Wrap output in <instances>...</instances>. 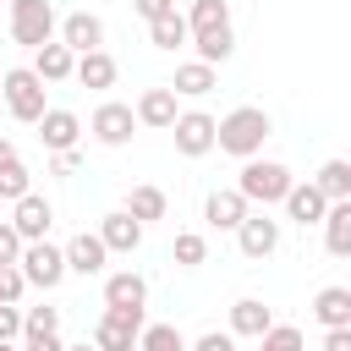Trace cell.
Segmentation results:
<instances>
[{
  "label": "cell",
  "mask_w": 351,
  "mask_h": 351,
  "mask_svg": "<svg viewBox=\"0 0 351 351\" xmlns=\"http://www.w3.org/2000/svg\"><path fill=\"white\" fill-rule=\"evenodd\" d=\"M186 27H192V49H197L203 66L230 60V49H236V27H230V5H225V0H197L192 16H186Z\"/></svg>",
  "instance_id": "obj_1"
},
{
  "label": "cell",
  "mask_w": 351,
  "mask_h": 351,
  "mask_svg": "<svg viewBox=\"0 0 351 351\" xmlns=\"http://www.w3.org/2000/svg\"><path fill=\"white\" fill-rule=\"evenodd\" d=\"M274 126H269V115L258 110V104H241V110H230L225 121H219V132H214V148L219 154H236V159H258V148H263V137H269Z\"/></svg>",
  "instance_id": "obj_2"
},
{
  "label": "cell",
  "mask_w": 351,
  "mask_h": 351,
  "mask_svg": "<svg viewBox=\"0 0 351 351\" xmlns=\"http://www.w3.org/2000/svg\"><path fill=\"white\" fill-rule=\"evenodd\" d=\"M0 99H5V110H11V121H22V126H38L44 121V82H38V71L33 66H11L5 77H0Z\"/></svg>",
  "instance_id": "obj_3"
},
{
  "label": "cell",
  "mask_w": 351,
  "mask_h": 351,
  "mask_svg": "<svg viewBox=\"0 0 351 351\" xmlns=\"http://www.w3.org/2000/svg\"><path fill=\"white\" fill-rule=\"evenodd\" d=\"M296 181H291V170L280 165V159H241V176H236V192L247 197V203H285V192H291Z\"/></svg>",
  "instance_id": "obj_4"
},
{
  "label": "cell",
  "mask_w": 351,
  "mask_h": 351,
  "mask_svg": "<svg viewBox=\"0 0 351 351\" xmlns=\"http://www.w3.org/2000/svg\"><path fill=\"white\" fill-rule=\"evenodd\" d=\"M5 27H11V38L22 44V49H44V44H55V5L49 0H11V11H5Z\"/></svg>",
  "instance_id": "obj_5"
},
{
  "label": "cell",
  "mask_w": 351,
  "mask_h": 351,
  "mask_svg": "<svg viewBox=\"0 0 351 351\" xmlns=\"http://www.w3.org/2000/svg\"><path fill=\"white\" fill-rule=\"evenodd\" d=\"M143 307H104L99 313V324H93V346L99 351H137V335H143Z\"/></svg>",
  "instance_id": "obj_6"
},
{
  "label": "cell",
  "mask_w": 351,
  "mask_h": 351,
  "mask_svg": "<svg viewBox=\"0 0 351 351\" xmlns=\"http://www.w3.org/2000/svg\"><path fill=\"white\" fill-rule=\"evenodd\" d=\"M16 269H22V280H27V285H38V291H55V285L66 280V247L27 241V247H22V258H16Z\"/></svg>",
  "instance_id": "obj_7"
},
{
  "label": "cell",
  "mask_w": 351,
  "mask_h": 351,
  "mask_svg": "<svg viewBox=\"0 0 351 351\" xmlns=\"http://www.w3.org/2000/svg\"><path fill=\"white\" fill-rule=\"evenodd\" d=\"M214 132H219V121H214L208 110H181V115H176V126H170L176 154H186V159H203V154L214 148Z\"/></svg>",
  "instance_id": "obj_8"
},
{
  "label": "cell",
  "mask_w": 351,
  "mask_h": 351,
  "mask_svg": "<svg viewBox=\"0 0 351 351\" xmlns=\"http://www.w3.org/2000/svg\"><path fill=\"white\" fill-rule=\"evenodd\" d=\"M88 132L104 143V148H121V143H132V132H137V110L132 104H99L93 110V121H88Z\"/></svg>",
  "instance_id": "obj_9"
},
{
  "label": "cell",
  "mask_w": 351,
  "mask_h": 351,
  "mask_svg": "<svg viewBox=\"0 0 351 351\" xmlns=\"http://www.w3.org/2000/svg\"><path fill=\"white\" fill-rule=\"evenodd\" d=\"M11 225H16V236H22V241H44V236H49V225H55L49 197H38V192L16 197V203H11Z\"/></svg>",
  "instance_id": "obj_10"
},
{
  "label": "cell",
  "mask_w": 351,
  "mask_h": 351,
  "mask_svg": "<svg viewBox=\"0 0 351 351\" xmlns=\"http://www.w3.org/2000/svg\"><path fill=\"white\" fill-rule=\"evenodd\" d=\"M236 247H241V258H269V252L280 247V219H269V214H247L241 230H236Z\"/></svg>",
  "instance_id": "obj_11"
},
{
  "label": "cell",
  "mask_w": 351,
  "mask_h": 351,
  "mask_svg": "<svg viewBox=\"0 0 351 351\" xmlns=\"http://www.w3.org/2000/svg\"><path fill=\"white\" fill-rule=\"evenodd\" d=\"M60 44H66L71 55H88V49H104V22H99L93 11H71V16L60 22Z\"/></svg>",
  "instance_id": "obj_12"
},
{
  "label": "cell",
  "mask_w": 351,
  "mask_h": 351,
  "mask_svg": "<svg viewBox=\"0 0 351 351\" xmlns=\"http://www.w3.org/2000/svg\"><path fill=\"white\" fill-rule=\"evenodd\" d=\"M324 214H329V197H324L313 181H296V186L285 192V219H296L302 230H307V225H324Z\"/></svg>",
  "instance_id": "obj_13"
},
{
  "label": "cell",
  "mask_w": 351,
  "mask_h": 351,
  "mask_svg": "<svg viewBox=\"0 0 351 351\" xmlns=\"http://www.w3.org/2000/svg\"><path fill=\"white\" fill-rule=\"evenodd\" d=\"M252 214V203L236 192V186H225V192H208V203H203V219L214 225V230H241V219Z\"/></svg>",
  "instance_id": "obj_14"
},
{
  "label": "cell",
  "mask_w": 351,
  "mask_h": 351,
  "mask_svg": "<svg viewBox=\"0 0 351 351\" xmlns=\"http://www.w3.org/2000/svg\"><path fill=\"white\" fill-rule=\"evenodd\" d=\"M104 258H110V247L99 241V230H93V236L82 230V236L66 241V274H82V280H88V274H104Z\"/></svg>",
  "instance_id": "obj_15"
},
{
  "label": "cell",
  "mask_w": 351,
  "mask_h": 351,
  "mask_svg": "<svg viewBox=\"0 0 351 351\" xmlns=\"http://www.w3.org/2000/svg\"><path fill=\"white\" fill-rule=\"evenodd\" d=\"M176 93H170V82L165 88H148L143 99H137V126H154V132H170L176 126Z\"/></svg>",
  "instance_id": "obj_16"
},
{
  "label": "cell",
  "mask_w": 351,
  "mask_h": 351,
  "mask_svg": "<svg viewBox=\"0 0 351 351\" xmlns=\"http://www.w3.org/2000/svg\"><path fill=\"white\" fill-rule=\"evenodd\" d=\"M38 137H44V148H49V154H66V148H77V137H82V121H77L71 110H44V121H38Z\"/></svg>",
  "instance_id": "obj_17"
},
{
  "label": "cell",
  "mask_w": 351,
  "mask_h": 351,
  "mask_svg": "<svg viewBox=\"0 0 351 351\" xmlns=\"http://www.w3.org/2000/svg\"><path fill=\"white\" fill-rule=\"evenodd\" d=\"M99 241H104L110 252H137V247H143V225H137L126 208H115V214L99 219Z\"/></svg>",
  "instance_id": "obj_18"
},
{
  "label": "cell",
  "mask_w": 351,
  "mask_h": 351,
  "mask_svg": "<svg viewBox=\"0 0 351 351\" xmlns=\"http://www.w3.org/2000/svg\"><path fill=\"white\" fill-rule=\"evenodd\" d=\"M313 318L324 329H351V285H324L313 296Z\"/></svg>",
  "instance_id": "obj_19"
},
{
  "label": "cell",
  "mask_w": 351,
  "mask_h": 351,
  "mask_svg": "<svg viewBox=\"0 0 351 351\" xmlns=\"http://www.w3.org/2000/svg\"><path fill=\"white\" fill-rule=\"evenodd\" d=\"M274 329V313L258 302V296H241L236 307H230V335H247V340H263Z\"/></svg>",
  "instance_id": "obj_20"
},
{
  "label": "cell",
  "mask_w": 351,
  "mask_h": 351,
  "mask_svg": "<svg viewBox=\"0 0 351 351\" xmlns=\"http://www.w3.org/2000/svg\"><path fill=\"white\" fill-rule=\"evenodd\" d=\"M33 71H38V82H66V77H77V55L55 38L44 49H33Z\"/></svg>",
  "instance_id": "obj_21"
},
{
  "label": "cell",
  "mask_w": 351,
  "mask_h": 351,
  "mask_svg": "<svg viewBox=\"0 0 351 351\" xmlns=\"http://www.w3.org/2000/svg\"><path fill=\"white\" fill-rule=\"evenodd\" d=\"M148 302V280L143 274H132V269H121V274H110L104 280V307H143Z\"/></svg>",
  "instance_id": "obj_22"
},
{
  "label": "cell",
  "mask_w": 351,
  "mask_h": 351,
  "mask_svg": "<svg viewBox=\"0 0 351 351\" xmlns=\"http://www.w3.org/2000/svg\"><path fill=\"white\" fill-rule=\"evenodd\" d=\"M115 55L110 49H88V55H77V82L82 88H115Z\"/></svg>",
  "instance_id": "obj_23"
},
{
  "label": "cell",
  "mask_w": 351,
  "mask_h": 351,
  "mask_svg": "<svg viewBox=\"0 0 351 351\" xmlns=\"http://www.w3.org/2000/svg\"><path fill=\"white\" fill-rule=\"evenodd\" d=\"M324 247L335 258H351V197L329 203V214H324Z\"/></svg>",
  "instance_id": "obj_24"
},
{
  "label": "cell",
  "mask_w": 351,
  "mask_h": 351,
  "mask_svg": "<svg viewBox=\"0 0 351 351\" xmlns=\"http://www.w3.org/2000/svg\"><path fill=\"white\" fill-rule=\"evenodd\" d=\"M170 93L181 99H203V93H214V66H203V60H186V66H176V77H170Z\"/></svg>",
  "instance_id": "obj_25"
},
{
  "label": "cell",
  "mask_w": 351,
  "mask_h": 351,
  "mask_svg": "<svg viewBox=\"0 0 351 351\" xmlns=\"http://www.w3.org/2000/svg\"><path fill=\"white\" fill-rule=\"evenodd\" d=\"M313 186H318L329 203H346V197H351V159H324L318 176H313Z\"/></svg>",
  "instance_id": "obj_26"
},
{
  "label": "cell",
  "mask_w": 351,
  "mask_h": 351,
  "mask_svg": "<svg viewBox=\"0 0 351 351\" xmlns=\"http://www.w3.org/2000/svg\"><path fill=\"white\" fill-rule=\"evenodd\" d=\"M165 208H170V197H165L159 186H132V192H126V214H132L137 225H154V219H165Z\"/></svg>",
  "instance_id": "obj_27"
},
{
  "label": "cell",
  "mask_w": 351,
  "mask_h": 351,
  "mask_svg": "<svg viewBox=\"0 0 351 351\" xmlns=\"http://www.w3.org/2000/svg\"><path fill=\"white\" fill-rule=\"evenodd\" d=\"M148 44H154V49H181V44H192V27H186V16H181V11H170V16L148 22Z\"/></svg>",
  "instance_id": "obj_28"
},
{
  "label": "cell",
  "mask_w": 351,
  "mask_h": 351,
  "mask_svg": "<svg viewBox=\"0 0 351 351\" xmlns=\"http://www.w3.org/2000/svg\"><path fill=\"white\" fill-rule=\"evenodd\" d=\"M137 351H192V346H186V335H181L176 324H143Z\"/></svg>",
  "instance_id": "obj_29"
},
{
  "label": "cell",
  "mask_w": 351,
  "mask_h": 351,
  "mask_svg": "<svg viewBox=\"0 0 351 351\" xmlns=\"http://www.w3.org/2000/svg\"><path fill=\"white\" fill-rule=\"evenodd\" d=\"M170 258H176L181 269H197V263L208 258V241H203L197 230H181V236H176V247H170Z\"/></svg>",
  "instance_id": "obj_30"
},
{
  "label": "cell",
  "mask_w": 351,
  "mask_h": 351,
  "mask_svg": "<svg viewBox=\"0 0 351 351\" xmlns=\"http://www.w3.org/2000/svg\"><path fill=\"white\" fill-rule=\"evenodd\" d=\"M27 192H33L27 165H22V159H16V165H5V170H0V197H5V203H16V197H27Z\"/></svg>",
  "instance_id": "obj_31"
},
{
  "label": "cell",
  "mask_w": 351,
  "mask_h": 351,
  "mask_svg": "<svg viewBox=\"0 0 351 351\" xmlns=\"http://www.w3.org/2000/svg\"><path fill=\"white\" fill-rule=\"evenodd\" d=\"M60 329V307H27L22 313V335L33 340V335H55Z\"/></svg>",
  "instance_id": "obj_32"
},
{
  "label": "cell",
  "mask_w": 351,
  "mask_h": 351,
  "mask_svg": "<svg viewBox=\"0 0 351 351\" xmlns=\"http://www.w3.org/2000/svg\"><path fill=\"white\" fill-rule=\"evenodd\" d=\"M258 351H302V329H296V324H274V329L258 340Z\"/></svg>",
  "instance_id": "obj_33"
},
{
  "label": "cell",
  "mask_w": 351,
  "mask_h": 351,
  "mask_svg": "<svg viewBox=\"0 0 351 351\" xmlns=\"http://www.w3.org/2000/svg\"><path fill=\"white\" fill-rule=\"evenodd\" d=\"M22 291H27L22 269H16V263H0V302H5V307H16V302H22Z\"/></svg>",
  "instance_id": "obj_34"
},
{
  "label": "cell",
  "mask_w": 351,
  "mask_h": 351,
  "mask_svg": "<svg viewBox=\"0 0 351 351\" xmlns=\"http://www.w3.org/2000/svg\"><path fill=\"white\" fill-rule=\"evenodd\" d=\"M22 247H27V241L16 236V225H11V219H0V263H16V258H22Z\"/></svg>",
  "instance_id": "obj_35"
},
{
  "label": "cell",
  "mask_w": 351,
  "mask_h": 351,
  "mask_svg": "<svg viewBox=\"0 0 351 351\" xmlns=\"http://www.w3.org/2000/svg\"><path fill=\"white\" fill-rule=\"evenodd\" d=\"M16 335H22V307H5L0 302V346H11Z\"/></svg>",
  "instance_id": "obj_36"
},
{
  "label": "cell",
  "mask_w": 351,
  "mask_h": 351,
  "mask_svg": "<svg viewBox=\"0 0 351 351\" xmlns=\"http://www.w3.org/2000/svg\"><path fill=\"white\" fill-rule=\"evenodd\" d=\"M132 5H137V16H143V22H159V16H170V11H176V0H132Z\"/></svg>",
  "instance_id": "obj_37"
},
{
  "label": "cell",
  "mask_w": 351,
  "mask_h": 351,
  "mask_svg": "<svg viewBox=\"0 0 351 351\" xmlns=\"http://www.w3.org/2000/svg\"><path fill=\"white\" fill-rule=\"evenodd\" d=\"M192 351H236V335H219V329H208V335H197V346Z\"/></svg>",
  "instance_id": "obj_38"
},
{
  "label": "cell",
  "mask_w": 351,
  "mask_h": 351,
  "mask_svg": "<svg viewBox=\"0 0 351 351\" xmlns=\"http://www.w3.org/2000/svg\"><path fill=\"white\" fill-rule=\"evenodd\" d=\"M77 165H82V159H77V148H66V154H55V159H49V176H77Z\"/></svg>",
  "instance_id": "obj_39"
},
{
  "label": "cell",
  "mask_w": 351,
  "mask_h": 351,
  "mask_svg": "<svg viewBox=\"0 0 351 351\" xmlns=\"http://www.w3.org/2000/svg\"><path fill=\"white\" fill-rule=\"evenodd\" d=\"M324 351H351V329H324Z\"/></svg>",
  "instance_id": "obj_40"
},
{
  "label": "cell",
  "mask_w": 351,
  "mask_h": 351,
  "mask_svg": "<svg viewBox=\"0 0 351 351\" xmlns=\"http://www.w3.org/2000/svg\"><path fill=\"white\" fill-rule=\"evenodd\" d=\"M22 351H66V346H60V335H33Z\"/></svg>",
  "instance_id": "obj_41"
},
{
  "label": "cell",
  "mask_w": 351,
  "mask_h": 351,
  "mask_svg": "<svg viewBox=\"0 0 351 351\" xmlns=\"http://www.w3.org/2000/svg\"><path fill=\"white\" fill-rule=\"evenodd\" d=\"M5 165H16V143H11V137H0V170H5Z\"/></svg>",
  "instance_id": "obj_42"
},
{
  "label": "cell",
  "mask_w": 351,
  "mask_h": 351,
  "mask_svg": "<svg viewBox=\"0 0 351 351\" xmlns=\"http://www.w3.org/2000/svg\"><path fill=\"white\" fill-rule=\"evenodd\" d=\"M66 351H99V346H88V340H82V346H66Z\"/></svg>",
  "instance_id": "obj_43"
},
{
  "label": "cell",
  "mask_w": 351,
  "mask_h": 351,
  "mask_svg": "<svg viewBox=\"0 0 351 351\" xmlns=\"http://www.w3.org/2000/svg\"><path fill=\"white\" fill-rule=\"evenodd\" d=\"M0 351H16V346H0Z\"/></svg>",
  "instance_id": "obj_44"
}]
</instances>
